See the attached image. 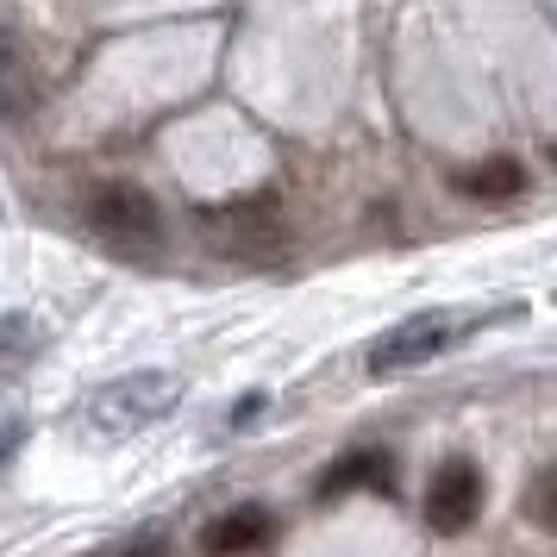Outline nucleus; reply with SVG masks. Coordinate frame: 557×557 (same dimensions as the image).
I'll use <instances>...</instances> for the list:
<instances>
[{"label":"nucleus","mask_w":557,"mask_h":557,"mask_svg":"<svg viewBox=\"0 0 557 557\" xmlns=\"http://www.w3.org/2000/svg\"><path fill=\"white\" fill-rule=\"evenodd\" d=\"M38 107V76H32V57L13 32H0V126H20Z\"/></svg>","instance_id":"5"},{"label":"nucleus","mask_w":557,"mask_h":557,"mask_svg":"<svg viewBox=\"0 0 557 557\" xmlns=\"http://www.w3.org/2000/svg\"><path fill=\"white\" fill-rule=\"evenodd\" d=\"M120 557H163V545H157V539H145V545H126Z\"/></svg>","instance_id":"13"},{"label":"nucleus","mask_w":557,"mask_h":557,"mask_svg":"<svg viewBox=\"0 0 557 557\" xmlns=\"http://www.w3.org/2000/svg\"><path fill=\"white\" fill-rule=\"evenodd\" d=\"M270 539V507H257V502H245V507H232V513H220L213 527H207V557H245V552H257Z\"/></svg>","instance_id":"6"},{"label":"nucleus","mask_w":557,"mask_h":557,"mask_svg":"<svg viewBox=\"0 0 557 557\" xmlns=\"http://www.w3.org/2000/svg\"><path fill=\"white\" fill-rule=\"evenodd\" d=\"M482 513V470L470 457L438 463L426 482V527L432 532H470Z\"/></svg>","instance_id":"4"},{"label":"nucleus","mask_w":557,"mask_h":557,"mask_svg":"<svg viewBox=\"0 0 557 557\" xmlns=\"http://www.w3.org/2000/svg\"><path fill=\"white\" fill-rule=\"evenodd\" d=\"M532 527H552V476H539L532 488Z\"/></svg>","instance_id":"11"},{"label":"nucleus","mask_w":557,"mask_h":557,"mask_svg":"<svg viewBox=\"0 0 557 557\" xmlns=\"http://www.w3.org/2000/svg\"><path fill=\"white\" fill-rule=\"evenodd\" d=\"M82 220H88V232L101 245H113L126 257H151L163 245V207L138 182H95L82 195Z\"/></svg>","instance_id":"1"},{"label":"nucleus","mask_w":557,"mask_h":557,"mask_svg":"<svg viewBox=\"0 0 557 557\" xmlns=\"http://www.w3.org/2000/svg\"><path fill=\"white\" fill-rule=\"evenodd\" d=\"M20 445H26V426H20V420H7V426H0V470L20 457Z\"/></svg>","instance_id":"10"},{"label":"nucleus","mask_w":557,"mask_h":557,"mask_svg":"<svg viewBox=\"0 0 557 557\" xmlns=\"http://www.w3.org/2000/svg\"><path fill=\"white\" fill-rule=\"evenodd\" d=\"M257 413H263V395H245V401L232 407V426H251Z\"/></svg>","instance_id":"12"},{"label":"nucleus","mask_w":557,"mask_h":557,"mask_svg":"<svg viewBox=\"0 0 557 557\" xmlns=\"http://www.w3.org/2000/svg\"><path fill=\"white\" fill-rule=\"evenodd\" d=\"M38 345H45L38 320H32V313H7V320H0V376H7V370H26Z\"/></svg>","instance_id":"9"},{"label":"nucleus","mask_w":557,"mask_h":557,"mask_svg":"<svg viewBox=\"0 0 557 557\" xmlns=\"http://www.w3.org/2000/svg\"><path fill=\"white\" fill-rule=\"evenodd\" d=\"M395 470H388V451H351L338 457V470L320 476V495H345V488H388Z\"/></svg>","instance_id":"8"},{"label":"nucleus","mask_w":557,"mask_h":557,"mask_svg":"<svg viewBox=\"0 0 557 557\" xmlns=\"http://www.w3.org/2000/svg\"><path fill=\"white\" fill-rule=\"evenodd\" d=\"M476 326V320H457V313H445V307H432V313H407L401 326H388L370 345V376L388 382V376H407V370H426V363H438V357L451 351L463 332Z\"/></svg>","instance_id":"3"},{"label":"nucleus","mask_w":557,"mask_h":557,"mask_svg":"<svg viewBox=\"0 0 557 557\" xmlns=\"http://www.w3.org/2000/svg\"><path fill=\"white\" fill-rule=\"evenodd\" d=\"M457 188L476 195V201H513V195H527V170L513 157H482L476 170L457 176Z\"/></svg>","instance_id":"7"},{"label":"nucleus","mask_w":557,"mask_h":557,"mask_svg":"<svg viewBox=\"0 0 557 557\" xmlns=\"http://www.w3.org/2000/svg\"><path fill=\"white\" fill-rule=\"evenodd\" d=\"M182 401V376L170 370H138V376L107 382L101 395L88 401V432L95 438H132V432L157 426L163 413H176Z\"/></svg>","instance_id":"2"}]
</instances>
